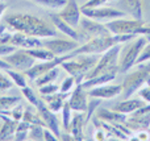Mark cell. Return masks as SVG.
<instances>
[{
    "label": "cell",
    "mask_w": 150,
    "mask_h": 141,
    "mask_svg": "<svg viewBox=\"0 0 150 141\" xmlns=\"http://www.w3.org/2000/svg\"><path fill=\"white\" fill-rule=\"evenodd\" d=\"M5 24L12 30L23 32L29 36H36L40 38H49L58 36V30L52 21H46L29 13H13L4 18Z\"/></svg>",
    "instance_id": "obj_1"
},
{
    "label": "cell",
    "mask_w": 150,
    "mask_h": 141,
    "mask_svg": "<svg viewBox=\"0 0 150 141\" xmlns=\"http://www.w3.org/2000/svg\"><path fill=\"white\" fill-rule=\"evenodd\" d=\"M100 54H78L75 57L66 60L61 63V67L69 74L73 75L76 83H82L86 75L95 67Z\"/></svg>",
    "instance_id": "obj_2"
},
{
    "label": "cell",
    "mask_w": 150,
    "mask_h": 141,
    "mask_svg": "<svg viewBox=\"0 0 150 141\" xmlns=\"http://www.w3.org/2000/svg\"><path fill=\"white\" fill-rule=\"evenodd\" d=\"M137 67L134 70H130L127 73L124 82H122V98L128 99V98H132L138 90L142 86H145L146 79L150 75V61L144 63H138L136 65Z\"/></svg>",
    "instance_id": "obj_3"
},
{
    "label": "cell",
    "mask_w": 150,
    "mask_h": 141,
    "mask_svg": "<svg viewBox=\"0 0 150 141\" xmlns=\"http://www.w3.org/2000/svg\"><path fill=\"white\" fill-rule=\"evenodd\" d=\"M148 44L146 38L141 34H138L136 38L130 40L127 42L124 49H121L120 53V60H119V73L127 74L130 71L137 63V60L140 57L142 49L145 45Z\"/></svg>",
    "instance_id": "obj_4"
},
{
    "label": "cell",
    "mask_w": 150,
    "mask_h": 141,
    "mask_svg": "<svg viewBox=\"0 0 150 141\" xmlns=\"http://www.w3.org/2000/svg\"><path fill=\"white\" fill-rule=\"evenodd\" d=\"M121 49L122 45H116V46L108 49L107 52H104L103 55H100L95 67L86 75V79L100 75V74H119V60Z\"/></svg>",
    "instance_id": "obj_5"
},
{
    "label": "cell",
    "mask_w": 150,
    "mask_h": 141,
    "mask_svg": "<svg viewBox=\"0 0 150 141\" xmlns=\"http://www.w3.org/2000/svg\"><path fill=\"white\" fill-rule=\"evenodd\" d=\"M142 25H145L144 18H134L130 17H119L115 20L107 21L105 26L112 34H137V30Z\"/></svg>",
    "instance_id": "obj_6"
},
{
    "label": "cell",
    "mask_w": 150,
    "mask_h": 141,
    "mask_svg": "<svg viewBox=\"0 0 150 141\" xmlns=\"http://www.w3.org/2000/svg\"><path fill=\"white\" fill-rule=\"evenodd\" d=\"M82 9V15L87 16L90 18H93L96 21L105 24L107 21L115 20L119 17H125L128 15L127 12H124L122 9H117V8H112V7H92V8H87V7H80Z\"/></svg>",
    "instance_id": "obj_7"
},
{
    "label": "cell",
    "mask_w": 150,
    "mask_h": 141,
    "mask_svg": "<svg viewBox=\"0 0 150 141\" xmlns=\"http://www.w3.org/2000/svg\"><path fill=\"white\" fill-rule=\"evenodd\" d=\"M44 47L49 49L55 57H62L66 55L67 53H71L79 46V42L71 38H59L58 36L49 37V38H44Z\"/></svg>",
    "instance_id": "obj_8"
},
{
    "label": "cell",
    "mask_w": 150,
    "mask_h": 141,
    "mask_svg": "<svg viewBox=\"0 0 150 141\" xmlns=\"http://www.w3.org/2000/svg\"><path fill=\"white\" fill-rule=\"evenodd\" d=\"M3 58L9 63L12 69L23 71V73L29 70V69L37 62V60L34 57H32L26 49H18V47L15 52H12L11 54L5 55V57H3Z\"/></svg>",
    "instance_id": "obj_9"
},
{
    "label": "cell",
    "mask_w": 150,
    "mask_h": 141,
    "mask_svg": "<svg viewBox=\"0 0 150 141\" xmlns=\"http://www.w3.org/2000/svg\"><path fill=\"white\" fill-rule=\"evenodd\" d=\"M79 30L83 36L87 38V41L92 37H99V36H105V34H111L108 28L105 26L104 23L96 21L93 18H90L87 16L82 15L79 21Z\"/></svg>",
    "instance_id": "obj_10"
},
{
    "label": "cell",
    "mask_w": 150,
    "mask_h": 141,
    "mask_svg": "<svg viewBox=\"0 0 150 141\" xmlns=\"http://www.w3.org/2000/svg\"><path fill=\"white\" fill-rule=\"evenodd\" d=\"M66 60H67V57L62 55V57H55L54 60H50V61H37L29 70L25 71V75L28 78V81L34 82L38 77H41L42 74L49 71L50 69L55 67V66H61V63Z\"/></svg>",
    "instance_id": "obj_11"
},
{
    "label": "cell",
    "mask_w": 150,
    "mask_h": 141,
    "mask_svg": "<svg viewBox=\"0 0 150 141\" xmlns=\"http://www.w3.org/2000/svg\"><path fill=\"white\" fill-rule=\"evenodd\" d=\"M49 18L59 33H63L65 36H67L69 38L75 40V41H78L79 44H83V42L87 41V38L80 33V30H78L76 28H74V26H71L70 24L66 23L65 20H62L57 13H52V15L49 16Z\"/></svg>",
    "instance_id": "obj_12"
},
{
    "label": "cell",
    "mask_w": 150,
    "mask_h": 141,
    "mask_svg": "<svg viewBox=\"0 0 150 141\" xmlns=\"http://www.w3.org/2000/svg\"><path fill=\"white\" fill-rule=\"evenodd\" d=\"M57 15L59 16L62 20H65L67 24H70L74 28H79V21L82 17V9L79 8L76 0H67L65 5L59 9V12H57Z\"/></svg>",
    "instance_id": "obj_13"
},
{
    "label": "cell",
    "mask_w": 150,
    "mask_h": 141,
    "mask_svg": "<svg viewBox=\"0 0 150 141\" xmlns=\"http://www.w3.org/2000/svg\"><path fill=\"white\" fill-rule=\"evenodd\" d=\"M36 107H37V111H38L40 116H41L42 120L45 121V125L52 132H54L58 137H61L62 132H61V129H59V119L57 118V113L53 112V111L47 107V104L42 100V98L40 99V102L37 103Z\"/></svg>",
    "instance_id": "obj_14"
},
{
    "label": "cell",
    "mask_w": 150,
    "mask_h": 141,
    "mask_svg": "<svg viewBox=\"0 0 150 141\" xmlns=\"http://www.w3.org/2000/svg\"><path fill=\"white\" fill-rule=\"evenodd\" d=\"M88 92L84 87L82 86V83H78L74 87V90L71 91L70 96H69L67 102L70 104V107L73 108V111H78V112H86L88 106Z\"/></svg>",
    "instance_id": "obj_15"
},
{
    "label": "cell",
    "mask_w": 150,
    "mask_h": 141,
    "mask_svg": "<svg viewBox=\"0 0 150 141\" xmlns=\"http://www.w3.org/2000/svg\"><path fill=\"white\" fill-rule=\"evenodd\" d=\"M9 44L13 45L15 47H18V49H33V47L44 46L42 38L36 36H29V34H25L23 32L17 30H13Z\"/></svg>",
    "instance_id": "obj_16"
},
{
    "label": "cell",
    "mask_w": 150,
    "mask_h": 141,
    "mask_svg": "<svg viewBox=\"0 0 150 141\" xmlns=\"http://www.w3.org/2000/svg\"><path fill=\"white\" fill-rule=\"evenodd\" d=\"M122 86L121 84H101V86L93 87L88 90V95L92 98H99V99H113V98L121 95Z\"/></svg>",
    "instance_id": "obj_17"
},
{
    "label": "cell",
    "mask_w": 150,
    "mask_h": 141,
    "mask_svg": "<svg viewBox=\"0 0 150 141\" xmlns=\"http://www.w3.org/2000/svg\"><path fill=\"white\" fill-rule=\"evenodd\" d=\"M84 127H86L84 112L74 111L73 119H71V123H70V128H69V132L73 135L74 140H76V141L84 140V136H83V129H84Z\"/></svg>",
    "instance_id": "obj_18"
},
{
    "label": "cell",
    "mask_w": 150,
    "mask_h": 141,
    "mask_svg": "<svg viewBox=\"0 0 150 141\" xmlns=\"http://www.w3.org/2000/svg\"><path fill=\"white\" fill-rule=\"evenodd\" d=\"M96 118H99L100 120L107 121V123H125L128 119V115L125 113H121L116 110H107V108L103 107H99L98 110L95 111V115Z\"/></svg>",
    "instance_id": "obj_19"
},
{
    "label": "cell",
    "mask_w": 150,
    "mask_h": 141,
    "mask_svg": "<svg viewBox=\"0 0 150 141\" xmlns=\"http://www.w3.org/2000/svg\"><path fill=\"white\" fill-rule=\"evenodd\" d=\"M125 125L134 133V132L142 131V129H149L150 128V113L149 115H136L132 113L130 116H128Z\"/></svg>",
    "instance_id": "obj_20"
},
{
    "label": "cell",
    "mask_w": 150,
    "mask_h": 141,
    "mask_svg": "<svg viewBox=\"0 0 150 141\" xmlns=\"http://www.w3.org/2000/svg\"><path fill=\"white\" fill-rule=\"evenodd\" d=\"M70 94H71V92H70ZM70 94H65V92L58 91V92L52 94V95H41V98H42V100L46 103L47 107H49L53 112L58 113L61 110H62L63 104H65V102L69 99Z\"/></svg>",
    "instance_id": "obj_21"
},
{
    "label": "cell",
    "mask_w": 150,
    "mask_h": 141,
    "mask_svg": "<svg viewBox=\"0 0 150 141\" xmlns=\"http://www.w3.org/2000/svg\"><path fill=\"white\" fill-rule=\"evenodd\" d=\"M146 103L144 102L141 98H128V99H124L121 102H119L116 106L113 107V110L119 111L121 113H125V115H130L133 113L136 110H138L140 107L145 106Z\"/></svg>",
    "instance_id": "obj_22"
},
{
    "label": "cell",
    "mask_w": 150,
    "mask_h": 141,
    "mask_svg": "<svg viewBox=\"0 0 150 141\" xmlns=\"http://www.w3.org/2000/svg\"><path fill=\"white\" fill-rule=\"evenodd\" d=\"M3 119V124L0 125V140H12L15 139V133L17 129L18 121L13 120L11 116L0 115Z\"/></svg>",
    "instance_id": "obj_23"
},
{
    "label": "cell",
    "mask_w": 150,
    "mask_h": 141,
    "mask_svg": "<svg viewBox=\"0 0 150 141\" xmlns=\"http://www.w3.org/2000/svg\"><path fill=\"white\" fill-rule=\"evenodd\" d=\"M121 8L130 15V17L134 18H144V8H142V0H120Z\"/></svg>",
    "instance_id": "obj_24"
},
{
    "label": "cell",
    "mask_w": 150,
    "mask_h": 141,
    "mask_svg": "<svg viewBox=\"0 0 150 141\" xmlns=\"http://www.w3.org/2000/svg\"><path fill=\"white\" fill-rule=\"evenodd\" d=\"M116 77H117V74H100V75H96V77H92V78H88L86 81H83L82 86L88 91V90L93 89V87L111 83L112 81L116 79Z\"/></svg>",
    "instance_id": "obj_25"
},
{
    "label": "cell",
    "mask_w": 150,
    "mask_h": 141,
    "mask_svg": "<svg viewBox=\"0 0 150 141\" xmlns=\"http://www.w3.org/2000/svg\"><path fill=\"white\" fill-rule=\"evenodd\" d=\"M23 120H26L30 124H37V125H45V121L42 120V118L40 116L38 111H37V107L33 104H30L29 107L25 108V112H24V118Z\"/></svg>",
    "instance_id": "obj_26"
},
{
    "label": "cell",
    "mask_w": 150,
    "mask_h": 141,
    "mask_svg": "<svg viewBox=\"0 0 150 141\" xmlns=\"http://www.w3.org/2000/svg\"><path fill=\"white\" fill-rule=\"evenodd\" d=\"M59 66H55V67L50 69L49 71H46L45 74H42L41 77H38V78L36 79V84L37 86H44V84H47V83H52V82H55L57 81V78L59 77Z\"/></svg>",
    "instance_id": "obj_27"
},
{
    "label": "cell",
    "mask_w": 150,
    "mask_h": 141,
    "mask_svg": "<svg viewBox=\"0 0 150 141\" xmlns=\"http://www.w3.org/2000/svg\"><path fill=\"white\" fill-rule=\"evenodd\" d=\"M28 50V53L32 55V57H34L37 61H50V60H54L55 55L53 54L52 52H50L49 49H46V47L41 46V47H33V49H26Z\"/></svg>",
    "instance_id": "obj_28"
},
{
    "label": "cell",
    "mask_w": 150,
    "mask_h": 141,
    "mask_svg": "<svg viewBox=\"0 0 150 141\" xmlns=\"http://www.w3.org/2000/svg\"><path fill=\"white\" fill-rule=\"evenodd\" d=\"M7 74L9 75V78L12 79V82H13L15 86L20 87V89L28 86V78H26L25 73L15 70V69H9V70H7Z\"/></svg>",
    "instance_id": "obj_29"
},
{
    "label": "cell",
    "mask_w": 150,
    "mask_h": 141,
    "mask_svg": "<svg viewBox=\"0 0 150 141\" xmlns=\"http://www.w3.org/2000/svg\"><path fill=\"white\" fill-rule=\"evenodd\" d=\"M21 102L20 96H12V95H4L0 96V111H9L15 106Z\"/></svg>",
    "instance_id": "obj_30"
},
{
    "label": "cell",
    "mask_w": 150,
    "mask_h": 141,
    "mask_svg": "<svg viewBox=\"0 0 150 141\" xmlns=\"http://www.w3.org/2000/svg\"><path fill=\"white\" fill-rule=\"evenodd\" d=\"M61 113H62V128H65V131L69 132V128H70V123H71V119H73V108L70 107L69 102L66 100L65 104H63L62 110H61Z\"/></svg>",
    "instance_id": "obj_31"
},
{
    "label": "cell",
    "mask_w": 150,
    "mask_h": 141,
    "mask_svg": "<svg viewBox=\"0 0 150 141\" xmlns=\"http://www.w3.org/2000/svg\"><path fill=\"white\" fill-rule=\"evenodd\" d=\"M100 104H101V99L91 96V100H88L87 111L84 112V115H86V125H87V124L90 123L91 120H92L93 115H95V111L98 110L99 107H100Z\"/></svg>",
    "instance_id": "obj_32"
},
{
    "label": "cell",
    "mask_w": 150,
    "mask_h": 141,
    "mask_svg": "<svg viewBox=\"0 0 150 141\" xmlns=\"http://www.w3.org/2000/svg\"><path fill=\"white\" fill-rule=\"evenodd\" d=\"M36 4L42 5L45 8H49V9H57L59 11L63 5L67 3V0H33Z\"/></svg>",
    "instance_id": "obj_33"
},
{
    "label": "cell",
    "mask_w": 150,
    "mask_h": 141,
    "mask_svg": "<svg viewBox=\"0 0 150 141\" xmlns=\"http://www.w3.org/2000/svg\"><path fill=\"white\" fill-rule=\"evenodd\" d=\"M44 125H37V124H32L30 128L28 131V140H44Z\"/></svg>",
    "instance_id": "obj_34"
},
{
    "label": "cell",
    "mask_w": 150,
    "mask_h": 141,
    "mask_svg": "<svg viewBox=\"0 0 150 141\" xmlns=\"http://www.w3.org/2000/svg\"><path fill=\"white\" fill-rule=\"evenodd\" d=\"M76 84L78 83H76V81H75L74 77L73 75H69V77H66V78L62 81V83L59 84V91L61 92H65V94H70Z\"/></svg>",
    "instance_id": "obj_35"
},
{
    "label": "cell",
    "mask_w": 150,
    "mask_h": 141,
    "mask_svg": "<svg viewBox=\"0 0 150 141\" xmlns=\"http://www.w3.org/2000/svg\"><path fill=\"white\" fill-rule=\"evenodd\" d=\"M21 91H23L24 98H25V99L28 100V103H29V104L37 106V103H38V102H40V99H41V98H40V96H37V94H36V92H34L33 90H32L29 86L23 87V89H21Z\"/></svg>",
    "instance_id": "obj_36"
},
{
    "label": "cell",
    "mask_w": 150,
    "mask_h": 141,
    "mask_svg": "<svg viewBox=\"0 0 150 141\" xmlns=\"http://www.w3.org/2000/svg\"><path fill=\"white\" fill-rule=\"evenodd\" d=\"M15 86L12 82V79L9 78V75L7 74V71L0 70V92H4L7 90L12 89Z\"/></svg>",
    "instance_id": "obj_37"
},
{
    "label": "cell",
    "mask_w": 150,
    "mask_h": 141,
    "mask_svg": "<svg viewBox=\"0 0 150 141\" xmlns=\"http://www.w3.org/2000/svg\"><path fill=\"white\" fill-rule=\"evenodd\" d=\"M58 91H59V84H55L54 82L38 87L40 95H52V94H55V92H58Z\"/></svg>",
    "instance_id": "obj_38"
},
{
    "label": "cell",
    "mask_w": 150,
    "mask_h": 141,
    "mask_svg": "<svg viewBox=\"0 0 150 141\" xmlns=\"http://www.w3.org/2000/svg\"><path fill=\"white\" fill-rule=\"evenodd\" d=\"M24 112H25V107L18 103L17 106H15V107L11 110V118L16 121H20V120H23V118H24Z\"/></svg>",
    "instance_id": "obj_39"
},
{
    "label": "cell",
    "mask_w": 150,
    "mask_h": 141,
    "mask_svg": "<svg viewBox=\"0 0 150 141\" xmlns=\"http://www.w3.org/2000/svg\"><path fill=\"white\" fill-rule=\"evenodd\" d=\"M148 61H150V42H148V44L145 45V47L142 49V52H141V54H140V57H138L137 63H136V65L148 62Z\"/></svg>",
    "instance_id": "obj_40"
},
{
    "label": "cell",
    "mask_w": 150,
    "mask_h": 141,
    "mask_svg": "<svg viewBox=\"0 0 150 141\" xmlns=\"http://www.w3.org/2000/svg\"><path fill=\"white\" fill-rule=\"evenodd\" d=\"M137 94H138V98H141L145 103H150V89L146 86V84H145V87L142 86L140 90H138Z\"/></svg>",
    "instance_id": "obj_41"
},
{
    "label": "cell",
    "mask_w": 150,
    "mask_h": 141,
    "mask_svg": "<svg viewBox=\"0 0 150 141\" xmlns=\"http://www.w3.org/2000/svg\"><path fill=\"white\" fill-rule=\"evenodd\" d=\"M113 1V0H87L82 7H87V8H92V7H103L107 3Z\"/></svg>",
    "instance_id": "obj_42"
},
{
    "label": "cell",
    "mask_w": 150,
    "mask_h": 141,
    "mask_svg": "<svg viewBox=\"0 0 150 141\" xmlns=\"http://www.w3.org/2000/svg\"><path fill=\"white\" fill-rule=\"evenodd\" d=\"M16 49H17V47H15L13 45H11V44L0 45V57H5V55L11 54V53L15 52Z\"/></svg>",
    "instance_id": "obj_43"
},
{
    "label": "cell",
    "mask_w": 150,
    "mask_h": 141,
    "mask_svg": "<svg viewBox=\"0 0 150 141\" xmlns=\"http://www.w3.org/2000/svg\"><path fill=\"white\" fill-rule=\"evenodd\" d=\"M12 33H13L12 29H8V30H5V32H3V33H0V45L9 44V42H11V38H12Z\"/></svg>",
    "instance_id": "obj_44"
},
{
    "label": "cell",
    "mask_w": 150,
    "mask_h": 141,
    "mask_svg": "<svg viewBox=\"0 0 150 141\" xmlns=\"http://www.w3.org/2000/svg\"><path fill=\"white\" fill-rule=\"evenodd\" d=\"M44 140L45 141H58L59 140V137L57 136V135L54 133V132H52L47 127H45V131H44Z\"/></svg>",
    "instance_id": "obj_45"
},
{
    "label": "cell",
    "mask_w": 150,
    "mask_h": 141,
    "mask_svg": "<svg viewBox=\"0 0 150 141\" xmlns=\"http://www.w3.org/2000/svg\"><path fill=\"white\" fill-rule=\"evenodd\" d=\"M137 34H141L146 38V41L150 42V26H146V25H142L140 29L137 30Z\"/></svg>",
    "instance_id": "obj_46"
},
{
    "label": "cell",
    "mask_w": 150,
    "mask_h": 141,
    "mask_svg": "<svg viewBox=\"0 0 150 141\" xmlns=\"http://www.w3.org/2000/svg\"><path fill=\"white\" fill-rule=\"evenodd\" d=\"M104 129L103 128H98L95 131V135H93V140H98V141H100V140H105V137H107V133H104Z\"/></svg>",
    "instance_id": "obj_47"
},
{
    "label": "cell",
    "mask_w": 150,
    "mask_h": 141,
    "mask_svg": "<svg viewBox=\"0 0 150 141\" xmlns=\"http://www.w3.org/2000/svg\"><path fill=\"white\" fill-rule=\"evenodd\" d=\"M15 140H17V141H25V140H28V132H26V131H16Z\"/></svg>",
    "instance_id": "obj_48"
},
{
    "label": "cell",
    "mask_w": 150,
    "mask_h": 141,
    "mask_svg": "<svg viewBox=\"0 0 150 141\" xmlns=\"http://www.w3.org/2000/svg\"><path fill=\"white\" fill-rule=\"evenodd\" d=\"M9 69H12V67H11V65L3 57H0V70L7 71V70H9Z\"/></svg>",
    "instance_id": "obj_49"
},
{
    "label": "cell",
    "mask_w": 150,
    "mask_h": 141,
    "mask_svg": "<svg viewBox=\"0 0 150 141\" xmlns=\"http://www.w3.org/2000/svg\"><path fill=\"white\" fill-rule=\"evenodd\" d=\"M59 140H65V141H67V140H74V137H73V135H71V133H61Z\"/></svg>",
    "instance_id": "obj_50"
},
{
    "label": "cell",
    "mask_w": 150,
    "mask_h": 141,
    "mask_svg": "<svg viewBox=\"0 0 150 141\" xmlns=\"http://www.w3.org/2000/svg\"><path fill=\"white\" fill-rule=\"evenodd\" d=\"M5 9H7V4L4 1H0V18H1L3 13L5 12Z\"/></svg>",
    "instance_id": "obj_51"
},
{
    "label": "cell",
    "mask_w": 150,
    "mask_h": 141,
    "mask_svg": "<svg viewBox=\"0 0 150 141\" xmlns=\"http://www.w3.org/2000/svg\"><path fill=\"white\" fill-rule=\"evenodd\" d=\"M145 84H146V86H148L149 89H150V75L148 77V79H146V83H145Z\"/></svg>",
    "instance_id": "obj_52"
},
{
    "label": "cell",
    "mask_w": 150,
    "mask_h": 141,
    "mask_svg": "<svg viewBox=\"0 0 150 141\" xmlns=\"http://www.w3.org/2000/svg\"><path fill=\"white\" fill-rule=\"evenodd\" d=\"M0 1H5V0H0Z\"/></svg>",
    "instance_id": "obj_53"
}]
</instances>
